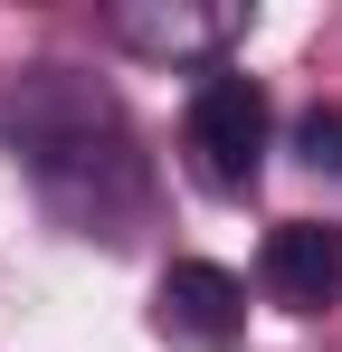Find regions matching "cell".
Segmentation results:
<instances>
[{
	"label": "cell",
	"mask_w": 342,
	"mask_h": 352,
	"mask_svg": "<svg viewBox=\"0 0 342 352\" xmlns=\"http://www.w3.org/2000/svg\"><path fill=\"white\" fill-rule=\"evenodd\" d=\"M247 19L238 10H200V0H114L105 10V38L114 48H133V58L152 67H228V38H238Z\"/></svg>",
	"instance_id": "3"
},
{
	"label": "cell",
	"mask_w": 342,
	"mask_h": 352,
	"mask_svg": "<svg viewBox=\"0 0 342 352\" xmlns=\"http://www.w3.org/2000/svg\"><path fill=\"white\" fill-rule=\"evenodd\" d=\"M152 333L181 352H238V333H247V286L228 276V267H209V257H171L162 286H152Z\"/></svg>",
	"instance_id": "4"
},
{
	"label": "cell",
	"mask_w": 342,
	"mask_h": 352,
	"mask_svg": "<svg viewBox=\"0 0 342 352\" xmlns=\"http://www.w3.org/2000/svg\"><path fill=\"white\" fill-rule=\"evenodd\" d=\"M257 286L285 314H333L342 305V229L333 219H276L257 248Z\"/></svg>",
	"instance_id": "5"
},
{
	"label": "cell",
	"mask_w": 342,
	"mask_h": 352,
	"mask_svg": "<svg viewBox=\"0 0 342 352\" xmlns=\"http://www.w3.org/2000/svg\"><path fill=\"white\" fill-rule=\"evenodd\" d=\"M266 143H276V105H266V86L238 76V67H209V76L190 86V115H181V153H190V172L209 181V190H257Z\"/></svg>",
	"instance_id": "2"
},
{
	"label": "cell",
	"mask_w": 342,
	"mask_h": 352,
	"mask_svg": "<svg viewBox=\"0 0 342 352\" xmlns=\"http://www.w3.org/2000/svg\"><path fill=\"white\" fill-rule=\"evenodd\" d=\"M0 143H10L19 172L38 181L57 229L105 238V248H124L143 229L152 162H143L124 105H114V86H95L86 67H10L0 76Z\"/></svg>",
	"instance_id": "1"
},
{
	"label": "cell",
	"mask_w": 342,
	"mask_h": 352,
	"mask_svg": "<svg viewBox=\"0 0 342 352\" xmlns=\"http://www.w3.org/2000/svg\"><path fill=\"white\" fill-rule=\"evenodd\" d=\"M295 153H304L314 172H342V105H314V115L295 124Z\"/></svg>",
	"instance_id": "6"
}]
</instances>
